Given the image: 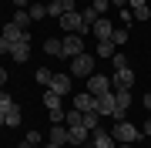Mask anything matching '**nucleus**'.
<instances>
[{
	"label": "nucleus",
	"mask_w": 151,
	"mask_h": 148,
	"mask_svg": "<svg viewBox=\"0 0 151 148\" xmlns=\"http://www.w3.org/2000/svg\"><path fill=\"white\" fill-rule=\"evenodd\" d=\"M111 135H114V142H124V145H131V142H138V138H141V128L128 125V121H118V125L111 128Z\"/></svg>",
	"instance_id": "obj_1"
},
{
	"label": "nucleus",
	"mask_w": 151,
	"mask_h": 148,
	"mask_svg": "<svg viewBox=\"0 0 151 148\" xmlns=\"http://www.w3.org/2000/svg\"><path fill=\"white\" fill-rule=\"evenodd\" d=\"M77 54H84L81 34H67V37L60 40V57H77Z\"/></svg>",
	"instance_id": "obj_2"
},
{
	"label": "nucleus",
	"mask_w": 151,
	"mask_h": 148,
	"mask_svg": "<svg viewBox=\"0 0 151 148\" xmlns=\"http://www.w3.org/2000/svg\"><path fill=\"white\" fill-rule=\"evenodd\" d=\"M60 27H64L67 34H84V30H87V24H84V17L77 14V10H67L64 17H60Z\"/></svg>",
	"instance_id": "obj_3"
},
{
	"label": "nucleus",
	"mask_w": 151,
	"mask_h": 148,
	"mask_svg": "<svg viewBox=\"0 0 151 148\" xmlns=\"http://www.w3.org/2000/svg\"><path fill=\"white\" fill-rule=\"evenodd\" d=\"M131 84H134V71H131V67L114 71V77H111V91H131Z\"/></svg>",
	"instance_id": "obj_4"
},
{
	"label": "nucleus",
	"mask_w": 151,
	"mask_h": 148,
	"mask_svg": "<svg viewBox=\"0 0 151 148\" xmlns=\"http://www.w3.org/2000/svg\"><path fill=\"white\" fill-rule=\"evenodd\" d=\"M91 71H94V57L91 54L70 57V77H74V74H87V77H91Z\"/></svg>",
	"instance_id": "obj_5"
},
{
	"label": "nucleus",
	"mask_w": 151,
	"mask_h": 148,
	"mask_svg": "<svg viewBox=\"0 0 151 148\" xmlns=\"http://www.w3.org/2000/svg\"><path fill=\"white\" fill-rule=\"evenodd\" d=\"M104 91H111V77H104V74H91L87 77V94H104Z\"/></svg>",
	"instance_id": "obj_6"
},
{
	"label": "nucleus",
	"mask_w": 151,
	"mask_h": 148,
	"mask_svg": "<svg viewBox=\"0 0 151 148\" xmlns=\"http://www.w3.org/2000/svg\"><path fill=\"white\" fill-rule=\"evenodd\" d=\"M131 108V91H114V118H124Z\"/></svg>",
	"instance_id": "obj_7"
},
{
	"label": "nucleus",
	"mask_w": 151,
	"mask_h": 148,
	"mask_svg": "<svg viewBox=\"0 0 151 148\" xmlns=\"http://www.w3.org/2000/svg\"><path fill=\"white\" fill-rule=\"evenodd\" d=\"M0 37H7L10 44H20V40H30V37H27V30H24V27H17L14 20H10V24L4 27V34H0Z\"/></svg>",
	"instance_id": "obj_8"
},
{
	"label": "nucleus",
	"mask_w": 151,
	"mask_h": 148,
	"mask_svg": "<svg viewBox=\"0 0 151 148\" xmlns=\"http://www.w3.org/2000/svg\"><path fill=\"white\" fill-rule=\"evenodd\" d=\"M91 142H94V148H114V145H118V142H114V135H111V131H101V128H94Z\"/></svg>",
	"instance_id": "obj_9"
},
{
	"label": "nucleus",
	"mask_w": 151,
	"mask_h": 148,
	"mask_svg": "<svg viewBox=\"0 0 151 148\" xmlns=\"http://www.w3.org/2000/svg\"><path fill=\"white\" fill-rule=\"evenodd\" d=\"M97 115H114V91L97 94Z\"/></svg>",
	"instance_id": "obj_10"
},
{
	"label": "nucleus",
	"mask_w": 151,
	"mask_h": 148,
	"mask_svg": "<svg viewBox=\"0 0 151 148\" xmlns=\"http://www.w3.org/2000/svg\"><path fill=\"white\" fill-rule=\"evenodd\" d=\"M94 34H97V40H111V34H114L111 20H104V17H97V20H94Z\"/></svg>",
	"instance_id": "obj_11"
},
{
	"label": "nucleus",
	"mask_w": 151,
	"mask_h": 148,
	"mask_svg": "<svg viewBox=\"0 0 151 148\" xmlns=\"http://www.w3.org/2000/svg\"><path fill=\"white\" fill-rule=\"evenodd\" d=\"M10 57L17 61V64H24V61L30 57V40H20V44H14V47H10Z\"/></svg>",
	"instance_id": "obj_12"
},
{
	"label": "nucleus",
	"mask_w": 151,
	"mask_h": 148,
	"mask_svg": "<svg viewBox=\"0 0 151 148\" xmlns=\"http://www.w3.org/2000/svg\"><path fill=\"white\" fill-rule=\"evenodd\" d=\"M50 91H57L60 98L70 91V74H54V81H50Z\"/></svg>",
	"instance_id": "obj_13"
},
{
	"label": "nucleus",
	"mask_w": 151,
	"mask_h": 148,
	"mask_svg": "<svg viewBox=\"0 0 151 148\" xmlns=\"http://www.w3.org/2000/svg\"><path fill=\"white\" fill-rule=\"evenodd\" d=\"M74 108L77 111H97V98H94V94H77V98H74Z\"/></svg>",
	"instance_id": "obj_14"
},
{
	"label": "nucleus",
	"mask_w": 151,
	"mask_h": 148,
	"mask_svg": "<svg viewBox=\"0 0 151 148\" xmlns=\"http://www.w3.org/2000/svg\"><path fill=\"white\" fill-rule=\"evenodd\" d=\"M87 135H91V131H87L84 125H74V128H67V142H70V145H81Z\"/></svg>",
	"instance_id": "obj_15"
},
{
	"label": "nucleus",
	"mask_w": 151,
	"mask_h": 148,
	"mask_svg": "<svg viewBox=\"0 0 151 148\" xmlns=\"http://www.w3.org/2000/svg\"><path fill=\"white\" fill-rule=\"evenodd\" d=\"M64 14H67V0H64V4H57V0H50V4H47V17H57V20H60Z\"/></svg>",
	"instance_id": "obj_16"
},
{
	"label": "nucleus",
	"mask_w": 151,
	"mask_h": 148,
	"mask_svg": "<svg viewBox=\"0 0 151 148\" xmlns=\"http://www.w3.org/2000/svg\"><path fill=\"white\" fill-rule=\"evenodd\" d=\"M114 40H97V57H114Z\"/></svg>",
	"instance_id": "obj_17"
},
{
	"label": "nucleus",
	"mask_w": 151,
	"mask_h": 148,
	"mask_svg": "<svg viewBox=\"0 0 151 148\" xmlns=\"http://www.w3.org/2000/svg\"><path fill=\"white\" fill-rule=\"evenodd\" d=\"M50 142H54V145H67V128L54 125V128H50Z\"/></svg>",
	"instance_id": "obj_18"
},
{
	"label": "nucleus",
	"mask_w": 151,
	"mask_h": 148,
	"mask_svg": "<svg viewBox=\"0 0 151 148\" xmlns=\"http://www.w3.org/2000/svg\"><path fill=\"white\" fill-rule=\"evenodd\" d=\"M34 77H37V84H40V88H50V81H54V71H47V67H40V71L34 74Z\"/></svg>",
	"instance_id": "obj_19"
},
{
	"label": "nucleus",
	"mask_w": 151,
	"mask_h": 148,
	"mask_svg": "<svg viewBox=\"0 0 151 148\" xmlns=\"http://www.w3.org/2000/svg\"><path fill=\"white\" fill-rule=\"evenodd\" d=\"M27 14H30V20H44V17H47V4H40V0H37Z\"/></svg>",
	"instance_id": "obj_20"
},
{
	"label": "nucleus",
	"mask_w": 151,
	"mask_h": 148,
	"mask_svg": "<svg viewBox=\"0 0 151 148\" xmlns=\"http://www.w3.org/2000/svg\"><path fill=\"white\" fill-rule=\"evenodd\" d=\"M44 104H47V111H54V108H60V94L47 88V94H44Z\"/></svg>",
	"instance_id": "obj_21"
},
{
	"label": "nucleus",
	"mask_w": 151,
	"mask_h": 148,
	"mask_svg": "<svg viewBox=\"0 0 151 148\" xmlns=\"http://www.w3.org/2000/svg\"><path fill=\"white\" fill-rule=\"evenodd\" d=\"M111 40H114V47H124V44H128V27H118L111 34Z\"/></svg>",
	"instance_id": "obj_22"
},
{
	"label": "nucleus",
	"mask_w": 151,
	"mask_h": 148,
	"mask_svg": "<svg viewBox=\"0 0 151 148\" xmlns=\"http://www.w3.org/2000/svg\"><path fill=\"white\" fill-rule=\"evenodd\" d=\"M4 121H7V125H10V128H17V125H20V108H17V104H14V108H10V111H7V115H4Z\"/></svg>",
	"instance_id": "obj_23"
},
{
	"label": "nucleus",
	"mask_w": 151,
	"mask_h": 148,
	"mask_svg": "<svg viewBox=\"0 0 151 148\" xmlns=\"http://www.w3.org/2000/svg\"><path fill=\"white\" fill-rule=\"evenodd\" d=\"M44 51H47L50 57H60V40H54V37H47V40H44Z\"/></svg>",
	"instance_id": "obj_24"
},
{
	"label": "nucleus",
	"mask_w": 151,
	"mask_h": 148,
	"mask_svg": "<svg viewBox=\"0 0 151 148\" xmlns=\"http://www.w3.org/2000/svg\"><path fill=\"white\" fill-rule=\"evenodd\" d=\"M14 24L27 30V24H30V14H27V10H17V14H14Z\"/></svg>",
	"instance_id": "obj_25"
},
{
	"label": "nucleus",
	"mask_w": 151,
	"mask_h": 148,
	"mask_svg": "<svg viewBox=\"0 0 151 148\" xmlns=\"http://www.w3.org/2000/svg\"><path fill=\"white\" fill-rule=\"evenodd\" d=\"M14 104H17V101L10 98V94H7V91H0V111H4V115H7V111L14 108Z\"/></svg>",
	"instance_id": "obj_26"
},
{
	"label": "nucleus",
	"mask_w": 151,
	"mask_h": 148,
	"mask_svg": "<svg viewBox=\"0 0 151 148\" xmlns=\"http://www.w3.org/2000/svg\"><path fill=\"white\" fill-rule=\"evenodd\" d=\"M84 128H87V131L97 128V111H84Z\"/></svg>",
	"instance_id": "obj_27"
},
{
	"label": "nucleus",
	"mask_w": 151,
	"mask_h": 148,
	"mask_svg": "<svg viewBox=\"0 0 151 148\" xmlns=\"http://www.w3.org/2000/svg\"><path fill=\"white\" fill-rule=\"evenodd\" d=\"M81 17H84V24H87V27H94V20H97V17H101V14H97L94 7H87V10H84Z\"/></svg>",
	"instance_id": "obj_28"
},
{
	"label": "nucleus",
	"mask_w": 151,
	"mask_h": 148,
	"mask_svg": "<svg viewBox=\"0 0 151 148\" xmlns=\"http://www.w3.org/2000/svg\"><path fill=\"white\" fill-rule=\"evenodd\" d=\"M111 64H114V71H121V67H128V61H124V54H118V51H114Z\"/></svg>",
	"instance_id": "obj_29"
},
{
	"label": "nucleus",
	"mask_w": 151,
	"mask_h": 148,
	"mask_svg": "<svg viewBox=\"0 0 151 148\" xmlns=\"http://www.w3.org/2000/svg\"><path fill=\"white\" fill-rule=\"evenodd\" d=\"M47 115H50V121H54V125H60V121L67 118V115H64V108H54V111H47Z\"/></svg>",
	"instance_id": "obj_30"
},
{
	"label": "nucleus",
	"mask_w": 151,
	"mask_h": 148,
	"mask_svg": "<svg viewBox=\"0 0 151 148\" xmlns=\"http://www.w3.org/2000/svg\"><path fill=\"white\" fill-rule=\"evenodd\" d=\"M131 14H134V20H148V4H145V7H134Z\"/></svg>",
	"instance_id": "obj_31"
},
{
	"label": "nucleus",
	"mask_w": 151,
	"mask_h": 148,
	"mask_svg": "<svg viewBox=\"0 0 151 148\" xmlns=\"http://www.w3.org/2000/svg\"><path fill=\"white\" fill-rule=\"evenodd\" d=\"M108 7H111V0H94V10H97V14H104Z\"/></svg>",
	"instance_id": "obj_32"
},
{
	"label": "nucleus",
	"mask_w": 151,
	"mask_h": 148,
	"mask_svg": "<svg viewBox=\"0 0 151 148\" xmlns=\"http://www.w3.org/2000/svg\"><path fill=\"white\" fill-rule=\"evenodd\" d=\"M121 20H124V27H128V24H131V20H134V14H131V10H128V7H121Z\"/></svg>",
	"instance_id": "obj_33"
},
{
	"label": "nucleus",
	"mask_w": 151,
	"mask_h": 148,
	"mask_svg": "<svg viewBox=\"0 0 151 148\" xmlns=\"http://www.w3.org/2000/svg\"><path fill=\"white\" fill-rule=\"evenodd\" d=\"M10 47H14L10 40H7V37H0V54H10Z\"/></svg>",
	"instance_id": "obj_34"
},
{
	"label": "nucleus",
	"mask_w": 151,
	"mask_h": 148,
	"mask_svg": "<svg viewBox=\"0 0 151 148\" xmlns=\"http://www.w3.org/2000/svg\"><path fill=\"white\" fill-rule=\"evenodd\" d=\"M141 135H148V138H151V118L145 121V125H141Z\"/></svg>",
	"instance_id": "obj_35"
},
{
	"label": "nucleus",
	"mask_w": 151,
	"mask_h": 148,
	"mask_svg": "<svg viewBox=\"0 0 151 148\" xmlns=\"http://www.w3.org/2000/svg\"><path fill=\"white\" fill-rule=\"evenodd\" d=\"M128 4H131V10H134V7H145L148 0H128Z\"/></svg>",
	"instance_id": "obj_36"
},
{
	"label": "nucleus",
	"mask_w": 151,
	"mask_h": 148,
	"mask_svg": "<svg viewBox=\"0 0 151 148\" xmlns=\"http://www.w3.org/2000/svg\"><path fill=\"white\" fill-rule=\"evenodd\" d=\"M145 108H148V115H151V91L145 94Z\"/></svg>",
	"instance_id": "obj_37"
},
{
	"label": "nucleus",
	"mask_w": 151,
	"mask_h": 148,
	"mask_svg": "<svg viewBox=\"0 0 151 148\" xmlns=\"http://www.w3.org/2000/svg\"><path fill=\"white\" fill-rule=\"evenodd\" d=\"M4 84H7V71L0 67V88H4Z\"/></svg>",
	"instance_id": "obj_38"
},
{
	"label": "nucleus",
	"mask_w": 151,
	"mask_h": 148,
	"mask_svg": "<svg viewBox=\"0 0 151 148\" xmlns=\"http://www.w3.org/2000/svg\"><path fill=\"white\" fill-rule=\"evenodd\" d=\"M111 4H114V7L121 10V7H128V0H111Z\"/></svg>",
	"instance_id": "obj_39"
},
{
	"label": "nucleus",
	"mask_w": 151,
	"mask_h": 148,
	"mask_svg": "<svg viewBox=\"0 0 151 148\" xmlns=\"http://www.w3.org/2000/svg\"><path fill=\"white\" fill-rule=\"evenodd\" d=\"M44 148H67V145H54V142H47V145H44Z\"/></svg>",
	"instance_id": "obj_40"
},
{
	"label": "nucleus",
	"mask_w": 151,
	"mask_h": 148,
	"mask_svg": "<svg viewBox=\"0 0 151 148\" xmlns=\"http://www.w3.org/2000/svg\"><path fill=\"white\" fill-rule=\"evenodd\" d=\"M4 125H7V121H4V111H0V128H4Z\"/></svg>",
	"instance_id": "obj_41"
},
{
	"label": "nucleus",
	"mask_w": 151,
	"mask_h": 148,
	"mask_svg": "<svg viewBox=\"0 0 151 148\" xmlns=\"http://www.w3.org/2000/svg\"><path fill=\"white\" fill-rule=\"evenodd\" d=\"M70 148H81V145H70Z\"/></svg>",
	"instance_id": "obj_42"
},
{
	"label": "nucleus",
	"mask_w": 151,
	"mask_h": 148,
	"mask_svg": "<svg viewBox=\"0 0 151 148\" xmlns=\"http://www.w3.org/2000/svg\"><path fill=\"white\" fill-rule=\"evenodd\" d=\"M57 4H64V0H57Z\"/></svg>",
	"instance_id": "obj_43"
},
{
	"label": "nucleus",
	"mask_w": 151,
	"mask_h": 148,
	"mask_svg": "<svg viewBox=\"0 0 151 148\" xmlns=\"http://www.w3.org/2000/svg\"><path fill=\"white\" fill-rule=\"evenodd\" d=\"M40 4H47V0H40Z\"/></svg>",
	"instance_id": "obj_44"
},
{
	"label": "nucleus",
	"mask_w": 151,
	"mask_h": 148,
	"mask_svg": "<svg viewBox=\"0 0 151 148\" xmlns=\"http://www.w3.org/2000/svg\"><path fill=\"white\" fill-rule=\"evenodd\" d=\"M91 148H94V145H91Z\"/></svg>",
	"instance_id": "obj_45"
}]
</instances>
